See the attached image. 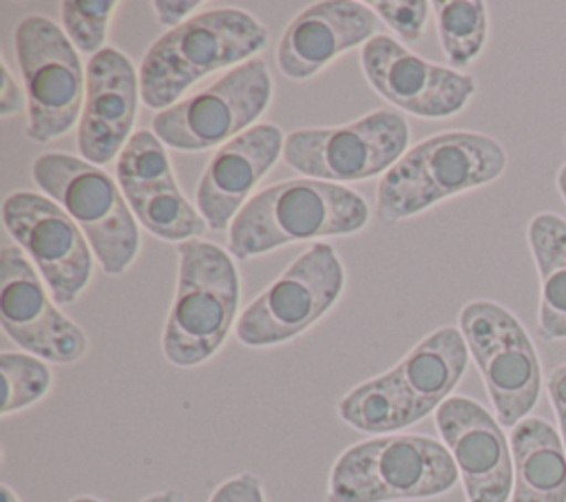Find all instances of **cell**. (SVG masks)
I'll use <instances>...</instances> for the list:
<instances>
[{
	"instance_id": "cell-1",
	"label": "cell",
	"mask_w": 566,
	"mask_h": 502,
	"mask_svg": "<svg viewBox=\"0 0 566 502\" xmlns=\"http://www.w3.org/2000/svg\"><path fill=\"white\" fill-rule=\"evenodd\" d=\"M469 365L460 327L442 325L420 338L391 369L356 385L336 405L338 418L363 433H398L451 398Z\"/></svg>"
},
{
	"instance_id": "cell-2",
	"label": "cell",
	"mask_w": 566,
	"mask_h": 502,
	"mask_svg": "<svg viewBox=\"0 0 566 502\" xmlns=\"http://www.w3.org/2000/svg\"><path fill=\"white\" fill-rule=\"evenodd\" d=\"M367 221L360 192L307 177L285 179L250 197L228 228V248L234 259H252L298 241L356 234Z\"/></svg>"
},
{
	"instance_id": "cell-3",
	"label": "cell",
	"mask_w": 566,
	"mask_h": 502,
	"mask_svg": "<svg viewBox=\"0 0 566 502\" xmlns=\"http://www.w3.org/2000/svg\"><path fill=\"white\" fill-rule=\"evenodd\" d=\"M265 44L268 29L250 11L237 7L201 11L148 46L139 66L142 102L159 113L181 102L201 77L254 60Z\"/></svg>"
},
{
	"instance_id": "cell-4",
	"label": "cell",
	"mask_w": 566,
	"mask_h": 502,
	"mask_svg": "<svg viewBox=\"0 0 566 502\" xmlns=\"http://www.w3.org/2000/svg\"><path fill=\"white\" fill-rule=\"evenodd\" d=\"M506 170V150L491 135L444 130L411 146L376 186V217L385 226L486 186Z\"/></svg>"
},
{
	"instance_id": "cell-5",
	"label": "cell",
	"mask_w": 566,
	"mask_h": 502,
	"mask_svg": "<svg viewBox=\"0 0 566 502\" xmlns=\"http://www.w3.org/2000/svg\"><path fill=\"white\" fill-rule=\"evenodd\" d=\"M177 287L161 334V352L175 367H197L226 343L239 318V270L219 243H177Z\"/></svg>"
},
{
	"instance_id": "cell-6",
	"label": "cell",
	"mask_w": 566,
	"mask_h": 502,
	"mask_svg": "<svg viewBox=\"0 0 566 502\" xmlns=\"http://www.w3.org/2000/svg\"><path fill=\"white\" fill-rule=\"evenodd\" d=\"M460 480L444 442L385 433L347 447L332 464L327 502H402L449 493Z\"/></svg>"
},
{
	"instance_id": "cell-7",
	"label": "cell",
	"mask_w": 566,
	"mask_h": 502,
	"mask_svg": "<svg viewBox=\"0 0 566 502\" xmlns=\"http://www.w3.org/2000/svg\"><path fill=\"white\" fill-rule=\"evenodd\" d=\"M31 177L80 226L106 274L119 276L133 265L139 252V228L117 179L62 150L35 157Z\"/></svg>"
},
{
	"instance_id": "cell-8",
	"label": "cell",
	"mask_w": 566,
	"mask_h": 502,
	"mask_svg": "<svg viewBox=\"0 0 566 502\" xmlns=\"http://www.w3.org/2000/svg\"><path fill=\"white\" fill-rule=\"evenodd\" d=\"M345 268L329 243L303 250L239 314L234 334L245 347H276L305 334L340 299Z\"/></svg>"
},
{
	"instance_id": "cell-9",
	"label": "cell",
	"mask_w": 566,
	"mask_h": 502,
	"mask_svg": "<svg viewBox=\"0 0 566 502\" xmlns=\"http://www.w3.org/2000/svg\"><path fill=\"white\" fill-rule=\"evenodd\" d=\"M460 332L502 427L524 420L542 394V365L526 327L495 301H469Z\"/></svg>"
},
{
	"instance_id": "cell-10",
	"label": "cell",
	"mask_w": 566,
	"mask_h": 502,
	"mask_svg": "<svg viewBox=\"0 0 566 502\" xmlns=\"http://www.w3.org/2000/svg\"><path fill=\"white\" fill-rule=\"evenodd\" d=\"M13 44L29 102L27 135L49 144L80 122L86 71L64 29L44 15L22 18Z\"/></svg>"
},
{
	"instance_id": "cell-11",
	"label": "cell",
	"mask_w": 566,
	"mask_h": 502,
	"mask_svg": "<svg viewBox=\"0 0 566 502\" xmlns=\"http://www.w3.org/2000/svg\"><path fill=\"white\" fill-rule=\"evenodd\" d=\"M272 77L261 57L226 71L203 91L159 111L150 130L172 150L221 148L254 126L272 102Z\"/></svg>"
},
{
	"instance_id": "cell-12",
	"label": "cell",
	"mask_w": 566,
	"mask_h": 502,
	"mask_svg": "<svg viewBox=\"0 0 566 502\" xmlns=\"http://www.w3.org/2000/svg\"><path fill=\"white\" fill-rule=\"evenodd\" d=\"M409 126L402 113L376 108L334 128H296L285 135V164L307 179L347 184L385 175L405 153Z\"/></svg>"
},
{
	"instance_id": "cell-13",
	"label": "cell",
	"mask_w": 566,
	"mask_h": 502,
	"mask_svg": "<svg viewBox=\"0 0 566 502\" xmlns=\"http://www.w3.org/2000/svg\"><path fill=\"white\" fill-rule=\"evenodd\" d=\"M2 223L35 263L53 301L75 303L93 276L95 254L66 210L46 195L15 190L2 201Z\"/></svg>"
},
{
	"instance_id": "cell-14",
	"label": "cell",
	"mask_w": 566,
	"mask_h": 502,
	"mask_svg": "<svg viewBox=\"0 0 566 502\" xmlns=\"http://www.w3.org/2000/svg\"><path fill=\"white\" fill-rule=\"evenodd\" d=\"M0 323L18 347L46 363L73 365L88 352L84 330L55 307L44 279L15 245L0 250Z\"/></svg>"
},
{
	"instance_id": "cell-15",
	"label": "cell",
	"mask_w": 566,
	"mask_h": 502,
	"mask_svg": "<svg viewBox=\"0 0 566 502\" xmlns=\"http://www.w3.org/2000/svg\"><path fill=\"white\" fill-rule=\"evenodd\" d=\"M360 66L382 100L424 119H444L464 111L478 91L473 75L429 62L385 33L360 49Z\"/></svg>"
},
{
	"instance_id": "cell-16",
	"label": "cell",
	"mask_w": 566,
	"mask_h": 502,
	"mask_svg": "<svg viewBox=\"0 0 566 502\" xmlns=\"http://www.w3.org/2000/svg\"><path fill=\"white\" fill-rule=\"evenodd\" d=\"M115 179L142 228L153 237L181 243L199 239L208 223L177 179L166 146L153 130H135L115 161Z\"/></svg>"
},
{
	"instance_id": "cell-17",
	"label": "cell",
	"mask_w": 566,
	"mask_h": 502,
	"mask_svg": "<svg viewBox=\"0 0 566 502\" xmlns=\"http://www.w3.org/2000/svg\"><path fill=\"white\" fill-rule=\"evenodd\" d=\"M449 449L467 502H509L513 491V453L500 420L469 396L447 398L433 414Z\"/></svg>"
},
{
	"instance_id": "cell-18",
	"label": "cell",
	"mask_w": 566,
	"mask_h": 502,
	"mask_svg": "<svg viewBox=\"0 0 566 502\" xmlns=\"http://www.w3.org/2000/svg\"><path fill=\"white\" fill-rule=\"evenodd\" d=\"M142 100L139 71L122 51L106 46L88 60L86 93L77 122V150L93 166L117 161L133 137Z\"/></svg>"
},
{
	"instance_id": "cell-19",
	"label": "cell",
	"mask_w": 566,
	"mask_h": 502,
	"mask_svg": "<svg viewBox=\"0 0 566 502\" xmlns=\"http://www.w3.org/2000/svg\"><path fill=\"white\" fill-rule=\"evenodd\" d=\"M378 29V15L363 2H314L285 27L276 46L279 71L287 80L305 82L354 46H365Z\"/></svg>"
},
{
	"instance_id": "cell-20",
	"label": "cell",
	"mask_w": 566,
	"mask_h": 502,
	"mask_svg": "<svg viewBox=\"0 0 566 502\" xmlns=\"http://www.w3.org/2000/svg\"><path fill=\"white\" fill-rule=\"evenodd\" d=\"M283 142L276 124L261 122L212 153L195 190L197 210L208 228H230L250 192L283 157Z\"/></svg>"
},
{
	"instance_id": "cell-21",
	"label": "cell",
	"mask_w": 566,
	"mask_h": 502,
	"mask_svg": "<svg viewBox=\"0 0 566 502\" xmlns=\"http://www.w3.org/2000/svg\"><path fill=\"white\" fill-rule=\"evenodd\" d=\"M513 491L509 502H566V449L544 418L526 416L509 433Z\"/></svg>"
},
{
	"instance_id": "cell-22",
	"label": "cell",
	"mask_w": 566,
	"mask_h": 502,
	"mask_svg": "<svg viewBox=\"0 0 566 502\" xmlns=\"http://www.w3.org/2000/svg\"><path fill=\"white\" fill-rule=\"evenodd\" d=\"M526 241L539 274L537 334L544 341L566 338V219L537 212L526 226Z\"/></svg>"
},
{
	"instance_id": "cell-23",
	"label": "cell",
	"mask_w": 566,
	"mask_h": 502,
	"mask_svg": "<svg viewBox=\"0 0 566 502\" xmlns=\"http://www.w3.org/2000/svg\"><path fill=\"white\" fill-rule=\"evenodd\" d=\"M431 9L447 62L455 71L469 66L486 44V4L480 0H436Z\"/></svg>"
},
{
	"instance_id": "cell-24",
	"label": "cell",
	"mask_w": 566,
	"mask_h": 502,
	"mask_svg": "<svg viewBox=\"0 0 566 502\" xmlns=\"http://www.w3.org/2000/svg\"><path fill=\"white\" fill-rule=\"evenodd\" d=\"M0 374H2V407H0L2 418L33 407L49 394L53 385V374L46 360L27 352H2Z\"/></svg>"
},
{
	"instance_id": "cell-25",
	"label": "cell",
	"mask_w": 566,
	"mask_h": 502,
	"mask_svg": "<svg viewBox=\"0 0 566 502\" xmlns=\"http://www.w3.org/2000/svg\"><path fill=\"white\" fill-rule=\"evenodd\" d=\"M117 4L115 0H64L60 4L64 33L77 51L93 57L106 49L108 27Z\"/></svg>"
},
{
	"instance_id": "cell-26",
	"label": "cell",
	"mask_w": 566,
	"mask_h": 502,
	"mask_svg": "<svg viewBox=\"0 0 566 502\" xmlns=\"http://www.w3.org/2000/svg\"><path fill=\"white\" fill-rule=\"evenodd\" d=\"M374 13L402 40L416 42L424 33V24L431 13V2L427 0H374L369 4Z\"/></svg>"
},
{
	"instance_id": "cell-27",
	"label": "cell",
	"mask_w": 566,
	"mask_h": 502,
	"mask_svg": "<svg viewBox=\"0 0 566 502\" xmlns=\"http://www.w3.org/2000/svg\"><path fill=\"white\" fill-rule=\"evenodd\" d=\"M208 502H265L263 482L252 471L237 473V475L223 480L212 491Z\"/></svg>"
},
{
	"instance_id": "cell-28",
	"label": "cell",
	"mask_w": 566,
	"mask_h": 502,
	"mask_svg": "<svg viewBox=\"0 0 566 502\" xmlns=\"http://www.w3.org/2000/svg\"><path fill=\"white\" fill-rule=\"evenodd\" d=\"M201 7V0H155L153 2V11L157 15V20L170 29H177L181 27L184 22H188L190 18H195L197 9Z\"/></svg>"
},
{
	"instance_id": "cell-29",
	"label": "cell",
	"mask_w": 566,
	"mask_h": 502,
	"mask_svg": "<svg viewBox=\"0 0 566 502\" xmlns=\"http://www.w3.org/2000/svg\"><path fill=\"white\" fill-rule=\"evenodd\" d=\"M29 108L27 93L20 88V84L13 80L9 66L2 62V88H0V117H11L15 113H22Z\"/></svg>"
},
{
	"instance_id": "cell-30",
	"label": "cell",
	"mask_w": 566,
	"mask_h": 502,
	"mask_svg": "<svg viewBox=\"0 0 566 502\" xmlns=\"http://www.w3.org/2000/svg\"><path fill=\"white\" fill-rule=\"evenodd\" d=\"M546 391L555 416L566 414V363L557 365L546 376Z\"/></svg>"
},
{
	"instance_id": "cell-31",
	"label": "cell",
	"mask_w": 566,
	"mask_h": 502,
	"mask_svg": "<svg viewBox=\"0 0 566 502\" xmlns=\"http://www.w3.org/2000/svg\"><path fill=\"white\" fill-rule=\"evenodd\" d=\"M139 502H186V500H184V495H181L179 491H175V489H164V491H157V493L146 495V498L139 500Z\"/></svg>"
},
{
	"instance_id": "cell-32",
	"label": "cell",
	"mask_w": 566,
	"mask_h": 502,
	"mask_svg": "<svg viewBox=\"0 0 566 502\" xmlns=\"http://www.w3.org/2000/svg\"><path fill=\"white\" fill-rule=\"evenodd\" d=\"M555 184H557V190L562 195V199L566 201V164L557 170V177H555Z\"/></svg>"
},
{
	"instance_id": "cell-33",
	"label": "cell",
	"mask_w": 566,
	"mask_h": 502,
	"mask_svg": "<svg viewBox=\"0 0 566 502\" xmlns=\"http://www.w3.org/2000/svg\"><path fill=\"white\" fill-rule=\"evenodd\" d=\"M0 502H20V498L13 493V489L9 484L0 487Z\"/></svg>"
},
{
	"instance_id": "cell-34",
	"label": "cell",
	"mask_w": 566,
	"mask_h": 502,
	"mask_svg": "<svg viewBox=\"0 0 566 502\" xmlns=\"http://www.w3.org/2000/svg\"><path fill=\"white\" fill-rule=\"evenodd\" d=\"M557 422H559V438H562V445L566 449V414H559Z\"/></svg>"
},
{
	"instance_id": "cell-35",
	"label": "cell",
	"mask_w": 566,
	"mask_h": 502,
	"mask_svg": "<svg viewBox=\"0 0 566 502\" xmlns=\"http://www.w3.org/2000/svg\"><path fill=\"white\" fill-rule=\"evenodd\" d=\"M69 502H102V500L95 498V495H77V498L69 500Z\"/></svg>"
},
{
	"instance_id": "cell-36",
	"label": "cell",
	"mask_w": 566,
	"mask_h": 502,
	"mask_svg": "<svg viewBox=\"0 0 566 502\" xmlns=\"http://www.w3.org/2000/svg\"><path fill=\"white\" fill-rule=\"evenodd\" d=\"M564 146H566V139H564Z\"/></svg>"
}]
</instances>
